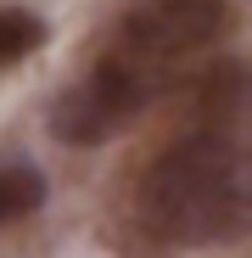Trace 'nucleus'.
Listing matches in <instances>:
<instances>
[{
    "label": "nucleus",
    "mask_w": 252,
    "mask_h": 258,
    "mask_svg": "<svg viewBox=\"0 0 252 258\" xmlns=\"http://www.w3.org/2000/svg\"><path fill=\"white\" fill-rule=\"evenodd\" d=\"M230 28L224 0H140L107 39V51L51 107V129L67 146H101L112 129L140 118L174 68L207 51Z\"/></svg>",
    "instance_id": "1"
},
{
    "label": "nucleus",
    "mask_w": 252,
    "mask_h": 258,
    "mask_svg": "<svg viewBox=\"0 0 252 258\" xmlns=\"http://www.w3.org/2000/svg\"><path fill=\"white\" fill-rule=\"evenodd\" d=\"M246 152L230 118H202L180 141H168L140 180V219L151 236L207 247L246 230Z\"/></svg>",
    "instance_id": "2"
},
{
    "label": "nucleus",
    "mask_w": 252,
    "mask_h": 258,
    "mask_svg": "<svg viewBox=\"0 0 252 258\" xmlns=\"http://www.w3.org/2000/svg\"><path fill=\"white\" fill-rule=\"evenodd\" d=\"M39 202H45V180H39V168H34V163H17V157H0V225L28 219Z\"/></svg>",
    "instance_id": "3"
},
{
    "label": "nucleus",
    "mask_w": 252,
    "mask_h": 258,
    "mask_svg": "<svg viewBox=\"0 0 252 258\" xmlns=\"http://www.w3.org/2000/svg\"><path fill=\"white\" fill-rule=\"evenodd\" d=\"M39 45H45V23L28 6H6V0H0V73L17 68L23 56H34Z\"/></svg>",
    "instance_id": "4"
}]
</instances>
